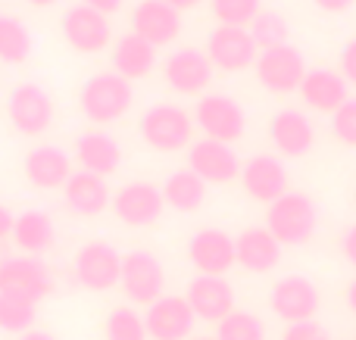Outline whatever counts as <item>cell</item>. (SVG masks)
I'll use <instances>...</instances> for the list:
<instances>
[{"label":"cell","instance_id":"obj_1","mask_svg":"<svg viewBox=\"0 0 356 340\" xmlns=\"http://www.w3.org/2000/svg\"><path fill=\"white\" fill-rule=\"evenodd\" d=\"M266 228L282 247H300L319 228V206L309 194L288 191L266 206Z\"/></svg>","mask_w":356,"mask_h":340},{"label":"cell","instance_id":"obj_2","mask_svg":"<svg viewBox=\"0 0 356 340\" xmlns=\"http://www.w3.org/2000/svg\"><path fill=\"white\" fill-rule=\"evenodd\" d=\"M135 103V91L131 81H125L116 72H97L81 85L79 106L85 112L88 122L94 125H110L116 119H122Z\"/></svg>","mask_w":356,"mask_h":340},{"label":"cell","instance_id":"obj_3","mask_svg":"<svg viewBox=\"0 0 356 340\" xmlns=\"http://www.w3.org/2000/svg\"><path fill=\"white\" fill-rule=\"evenodd\" d=\"M141 141L156 153H178L194 137V116L175 103H156L138 122Z\"/></svg>","mask_w":356,"mask_h":340},{"label":"cell","instance_id":"obj_4","mask_svg":"<svg viewBox=\"0 0 356 340\" xmlns=\"http://www.w3.org/2000/svg\"><path fill=\"white\" fill-rule=\"evenodd\" d=\"M194 125L209 137V141L234 144L244 137L247 131V112L228 94H203L197 100L194 110Z\"/></svg>","mask_w":356,"mask_h":340},{"label":"cell","instance_id":"obj_5","mask_svg":"<svg viewBox=\"0 0 356 340\" xmlns=\"http://www.w3.org/2000/svg\"><path fill=\"white\" fill-rule=\"evenodd\" d=\"M50 291H54V275L41 260H35V256H6V260H0V294L38 306Z\"/></svg>","mask_w":356,"mask_h":340},{"label":"cell","instance_id":"obj_6","mask_svg":"<svg viewBox=\"0 0 356 340\" xmlns=\"http://www.w3.org/2000/svg\"><path fill=\"white\" fill-rule=\"evenodd\" d=\"M257 81L272 94H291V91H300L303 78H307V60L303 53L294 47V44H282V47H272V50H259L257 62Z\"/></svg>","mask_w":356,"mask_h":340},{"label":"cell","instance_id":"obj_7","mask_svg":"<svg viewBox=\"0 0 356 340\" xmlns=\"http://www.w3.org/2000/svg\"><path fill=\"white\" fill-rule=\"evenodd\" d=\"M122 294L138 306H150L163 297L166 291V269L147 250H131L129 256H122Z\"/></svg>","mask_w":356,"mask_h":340},{"label":"cell","instance_id":"obj_8","mask_svg":"<svg viewBox=\"0 0 356 340\" xmlns=\"http://www.w3.org/2000/svg\"><path fill=\"white\" fill-rule=\"evenodd\" d=\"M319 287L316 281H309L307 275H284L282 281H275L269 291V306L284 325L309 322L319 312Z\"/></svg>","mask_w":356,"mask_h":340},{"label":"cell","instance_id":"obj_9","mask_svg":"<svg viewBox=\"0 0 356 340\" xmlns=\"http://www.w3.org/2000/svg\"><path fill=\"white\" fill-rule=\"evenodd\" d=\"M122 278V253L106 241H91L75 253V281L85 291L104 294Z\"/></svg>","mask_w":356,"mask_h":340},{"label":"cell","instance_id":"obj_10","mask_svg":"<svg viewBox=\"0 0 356 340\" xmlns=\"http://www.w3.org/2000/svg\"><path fill=\"white\" fill-rule=\"evenodd\" d=\"M207 56L213 69L222 72H244L259 56V47L253 41L250 28H234V25H216L207 37Z\"/></svg>","mask_w":356,"mask_h":340},{"label":"cell","instance_id":"obj_11","mask_svg":"<svg viewBox=\"0 0 356 340\" xmlns=\"http://www.w3.org/2000/svg\"><path fill=\"white\" fill-rule=\"evenodd\" d=\"M6 116H10L13 128L22 135H44L54 122V100L41 85H19L13 87L10 100H6Z\"/></svg>","mask_w":356,"mask_h":340},{"label":"cell","instance_id":"obj_12","mask_svg":"<svg viewBox=\"0 0 356 340\" xmlns=\"http://www.w3.org/2000/svg\"><path fill=\"white\" fill-rule=\"evenodd\" d=\"M113 212L122 225L129 228H147L166 210V200H163V191L147 181H131V185H122L116 194H113Z\"/></svg>","mask_w":356,"mask_h":340},{"label":"cell","instance_id":"obj_13","mask_svg":"<svg viewBox=\"0 0 356 340\" xmlns=\"http://www.w3.org/2000/svg\"><path fill=\"white\" fill-rule=\"evenodd\" d=\"M63 37L66 44L75 50V53H100V50L110 44L113 28H110V19L104 12L91 10V6H72V10L63 12Z\"/></svg>","mask_w":356,"mask_h":340},{"label":"cell","instance_id":"obj_14","mask_svg":"<svg viewBox=\"0 0 356 340\" xmlns=\"http://www.w3.org/2000/svg\"><path fill=\"white\" fill-rule=\"evenodd\" d=\"M241 187L257 203H275L288 194V169L278 156L257 153L241 166Z\"/></svg>","mask_w":356,"mask_h":340},{"label":"cell","instance_id":"obj_15","mask_svg":"<svg viewBox=\"0 0 356 340\" xmlns=\"http://www.w3.org/2000/svg\"><path fill=\"white\" fill-rule=\"evenodd\" d=\"M241 166L244 162L238 160L232 144L203 137V141L191 144L188 150V169L194 175H200L207 185H228V181L241 178Z\"/></svg>","mask_w":356,"mask_h":340},{"label":"cell","instance_id":"obj_16","mask_svg":"<svg viewBox=\"0 0 356 340\" xmlns=\"http://www.w3.org/2000/svg\"><path fill=\"white\" fill-rule=\"evenodd\" d=\"M169 87L184 97H194V94L207 91L209 81H213V62H209L207 50L197 47H178L166 56V66H163Z\"/></svg>","mask_w":356,"mask_h":340},{"label":"cell","instance_id":"obj_17","mask_svg":"<svg viewBox=\"0 0 356 340\" xmlns=\"http://www.w3.org/2000/svg\"><path fill=\"white\" fill-rule=\"evenodd\" d=\"M188 260L197 269V275H219V278H225V272L238 262L234 237L222 228H200L188 241Z\"/></svg>","mask_w":356,"mask_h":340},{"label":"cell","instance_id":"obj_18","mask_svg":"<svg viewBox=\"0 0 356 340\" xmlns=\"http://www.w3.org/2000/svg\"><path fill=\"white\" fill-rule=\"evenodd\" d=\"M184 300L200 322L219 325L222 318L234 312V287L219 275H197L188 284Z\"/></svg>","mask_w":356,"mask_h":340},{"label":"cell","instance_id":"obj_19","mask_svg":"<svg viewBox=\"0 0 356 340\" xmlns=\"http://www.w3.org/2000/svg\"><path fill=\"white\" fill-rule=\"evenodd\" d=\"M194 309L188 306L184 297H169L163 294L156 303L147 306V316H144V325H147V337L154 340H188L191 331H194Z\"/></svg>","mask_w":356,"mask_h":340},{"label":"cell","instance_id":"obj_20","mask_svg":"<svg viewBox=\"0 0 356 340\" xmlns=\"http://www.w3.org/2000/svg\"><path fill=\"white\" fill-rule=\"evenodd\" d=\"M131 31L154 47H166L181 35V12L163 0H141L131 10Z\"/></svg>","mask_w":356,"mask_h":340},{"label":"cell","instance_id":"obj_21","mask_svg":"<svg viewBox=\"0 0 356 340\" xmlns=\"http://www.w3.org/2000/svg\"><path fill=\"white\" fill-rule=\"evenodd\" d=\"M300 97H303V103H307L309 110L334 116V112L350 100V85H347V78L338 72V69L316 66V69H309L307 78H303Z\"/></svg>","mask_w":356,"mask_h":340},{"label":"cell","instance_id":"obj_22","mask_svg":"<svg viewBox=\"0 0 356 340\" xmlns=\"http://www.w3.org/2000/svg\"><path fill=\"white\" fill-rule=\"evenodd\" d=\"M272 147L282 156H307L316 144V128L307 112L300 110H278L269 122Z\"/></svg>","mask_w":356,"mask_h":340},{"label":"cell","instance_id":"obj_23","mask_svg":"<svg viewBox=\"0 0 356 340\" xmlns=\"http://www.w3.org/2000/svg\"><path fill=\"white\" fill-rule=\"evenodd\" d=\"M234 256H238V266L244 272L266 275L282 262V244L272 237L266 225L263 228H244L234 237Z\"/></svg>","mask_w":356,"mask_h":340},{"label":"cell","instance_id":"obj_24","mask_svg":"<svg viewBox=\"0 0 356 340\" xmlns=\"http://www.w3.org/2000/svg\"><path fill=\"white\" fill-rule=\"evenodd\" d=\"M22 172L35 187L54 191V187H63L69 181V175H72V160H69L66 150L44 144V147H35L25 153Z\"/></svg>","mask_w":356,"mask_h":340},{"label":"cell","instance_id":"obj_25","mask_svg":"<svg viewBox=\"0 0 356 340\" xmlns=\"http://www.w3.org/2000/svg\"><path fill=\"white\" fill-rule=\"evenodd\" d=\"M63 197H66V206L75 212V216H85V219L100 216V212L113 203L106 178L85 172V169L69 175V181L63 185Z\"/></svg>","mask_w":356,"mask_h":340},{"label":"cell","instance_id":"obj_26","mask_svg":"<svg viewBox=\"0 0 356 340\" xmlns=\"http://www.w3.org/2000/svg\"><path fill=\"white\" fill-rule=\"evenodd\" d=\"M75 160L81 162V169L100 178H110L122 166V147L116 144V137H110L106 131H88L75 141Z\"/></svg>","mask_w":356,"mask_h":340},{"label":"cell","instance_id":"obj_27","mask_svg":"<svg viewBox=\"0 0 356 340\" xmlns=\"http://www.w3.org/2000/svg\"><path fill=\"white\" fill-rule=\"evenodd\" d=\"M110 60H113V72L122 75L125 81H135V78L150 75V69L156 62V47L147 44L144 37H138L135 31H129V35H122L113 44Z\"/></svg>","mask_w":356,"mask_h":340},{"label":"cell","instance_id":"obj_28","mask_svg":"<svg viewBox=\"0 0 356 340\" xmlns=\"http://www.w3.org/2000/svg\"><path fill=\"white\" fill-rule=\"evenodd\" d=\"M10 237L16 241V247L22 250V253H31V256L44 253V250H50L56 241L54 219L41 210H29V212H22V216H16Z\"/></svg>","mask_w":356,"mask_h":340},{"label":"cell","instance_id":"obj_29","mask_svg":"<svg viewBox=\"0 0 356 340\" xmlns=\"http://www.w3.org/2000/svg\"><path fill=\"white\" fill-rule=\"evenodd\" d=\"M163 200L166 206H172L175 212H194L207 200V181L200 175H194L191 169H178L166 181H163Z\"/></svg>","mask_w":356,"mask_h":340},{"label":"cell","instance_id":"obj_30","mask_svg":"<svg viewBox=\"0 0 356 340\" xmlns=\"http://www.w3.org/2000/svg\"><path fill=\"white\" fill-rule=\"evenodd\" d=\"M31 56V31L22 19L0 16V62L22 66Z\"/></svg>","mask_w":356,"mask_h":340},{"label":"cell","instance_id":"obj_31","mask_svg":"<svg viewBox=\"0 0 356 340\" xmlns=\"http://www.w3.org/2000/svg\"><path fill=\"white\" fill-rule=\"evenodd\" d=\"M250 35L257 41L259 50H272V47H282L288 44L291 37V25L282 12L275 10H259V16L250 22Z\"/></svg>","mask_w":356,"mask_h":340},{"label":"cell","instance_id":"obj_32","mask_svg":"<svg viewBox=\"0 0 356 340\" xmlns=\"http://www.w3.org/2000/svg\"><path fill=\"white\" fill-rule=\"evenodd\" d=\"M216 340H266V325L253 312L234 309L216 325Z\"/></svg>","mask_w":356,"mask_h":340},{"label":"cell","instance_id":"obj_33","mask_svg":"<svg viewBox=\"0 0 356 340\" xmlns=\"http://www.w3.org/2000/svg\"><path fill=\"white\" fill-rule=\"evenodd\" d=\"M106 340H147V325H144V316L131 306H119L106 316L104 325Z\"/></svg>","mask_w":356,"mask_h":340},{"label":"cell","instance_id":"obj_34","mask_svg":"<svg viewBox=\"0 0 356 340\" xmlns=\"http://www.w3.org/2000/svg\"><path fill=\"white\" fill-rule=\"evenodd\" d=\"M35 318H38L35 303H25L19 297L0 294V331H6V334H25V331H31Z\"/></svg>","mask_w":356,"mask_h":340},{"label":"cell","instance_id":"obj_35","mask_svg":"<svg viewBox=\"0 0 356 340\" xmlns=\"http://www.w3.org/2000/svg\"><path fill=\"white\" fill-rule=\"evenodd\" d=\"M263 0H209V12L219 25H234V28H250V22L259 16Z\"/></svg>","mask_w":356,"mask_h":340},{"label":"cell","instance_id":"obj_36","mask_svg":"<svg viewBox=\"0 0 356 340\" xmlns=\"http://www.w3.org/2000/svg\"><path fill=\"white\" fill-rule=\"evenodd\" d=\"M332 135L344 147H356V97H350L338 112L332 116Z\"/></svg>","mask_w":356,"mask_h":340},{"label":"cell","instance_id":"obj_37","mask_svg":"<svg viewBox=\"0 0 356 340\" xmlns=\"http://www.w3.org/2000/svg\"><path fill=\"white\" fill-rule=\"evenodd\" d=\"M282 340H332L328 337V331L322 328L316 318H309V322H297V325H288L284 328Z\"/></svg>","mask_w":356,"mask_h":340},{"label":"cell","instance_id":"obj_38","mask_svg":"<svg viewBox=\"0 0 356 340\" xmlns=\"http://www.w3.org/2000/svg\"><path fill=\"white\" fill-rule=\"evenodd\" d=\"M338 72L347 78V85L356 87V37L341 47V56H338Z\"/></svg>","mask_w":356,"mask_h":340},{"label":"cell","instance_id":"obj_39","mask_svg":"<svg viewBox=\"0 0 356 340\" xmlns=\"http://www.w3.org/2000/svg\"><path fill=\"white\" fill-rule=\"evenodd\" d=\"M341 253H344V260L356 269V225H350V228L344 231V237H341Z\"/></svg>","mask_w":356,"mask_h":340},{"label":"cell","instance_id":"obj_40","mask_svg":"<svg viewBox=\"0 0 356 340\" xmlns=\"http://www.w3.org/2000/svg\"><path fill=\"white\" fill-rule=\"evenodd\" d=\"M316 6H319L322 12H347L356 0H313Z\"/></svg>","mask_w":356,"mask_h":340},{"label":"cell","instance_id":"obj_41","mask_svg":"<svg viewBox=\"0 0 356 340\" xmlns=\"http://www.w3.org/2000/svg\"><path fill=\"white\" fill-rule=\"evenodd\" d=\"M81 6H91V10L110 16V12H116L119 6H122V0H81Z\"/></svg>","mask_w":356,"mask_h":340},{"label":"cell","instance_id":"obj_42","mask_svg":"<svg viewBox=\"0 0 356 340\" xmlns=\"http://www.w3.org/2000/svg\"><path fill=\"white\" fill-rule=\"evenodd\" d=\"M13 222H16V216H13V212L0 203V241H6V237L13 235Z\"/></svg>","mask_w":356,"mask_h":340},{"label":"cell","instance_id":"obj_43","mask_svg":"<svg viewBox=\"0 0 356 340\" xmlns=\"http://www.w3.org/2000/svg\"><path fill=\"white\" fill-rule=\"evenodd\" d=\"M163 3H169L178 12H184V10H194V6H200L203 0H163Z\"/></svg>","mask_w":356,"mask_h":340},{"label":"cell","instance_id":"obj_44","mask_svg":"<svg viewBox=\"0 0 356 340\" xmlns=\"http://www.w3.org/2000/svg\"><path fill=\"white\" fill-rule=\"evenodd\" d=\"M16 340H56V337L47 334V331H25V334H19Z\"/></svg>","mask_w":356,"mask_h":340},{"label":"cell","instance_id":"obj_45","mask_svg":"<svg viewBox=\"0 0 356 340\" xmlns=\"http://www.w3.org/2000/svg\"><path fill=\"white\" fill-rule=\"evenodd\" d=\"M347 306H350V309L356 312V278L350 281V284H347Z\"/></svg>","mask_w":356,"mask_h":340},{"label":"cell","instance_id":"obj_46","mask_svg":"<svg viewBox=\"0 0 356 340\" xmlns=\"http://www.w3.org/2000/svg\"><path fill=\"white\" fill-rule=\"evenodd\" d=\"M25 3H31V6H54L56 0H25Z\"/></svg>","mask_w":356,"mask_h":340},{"label":"cell","instance_id":"obj_47","mask_svg":"<svg viewBox=\"0 0 356 340\" xmlns=\"http://www.w3.org/2000/svg\"><path fill=\"white\" fill-rule=\"evenodd\" d=\"M194 340H216V337H194Z\"/></svg>","mask_w":356,"mask_h":340},{"label":"cell","instance_id":"obj_48","mask_svg":"<svg viewBox=\"0 0 356 340\" xmlns=\"http://www.w3.org/2000/svg\"><path fill=\"white\" fill-rule=\"evenodd\" d=\"M353 200H356V191H353Z\"/></svg>","mask_w":356,"mask_h":340}]
</instances>
